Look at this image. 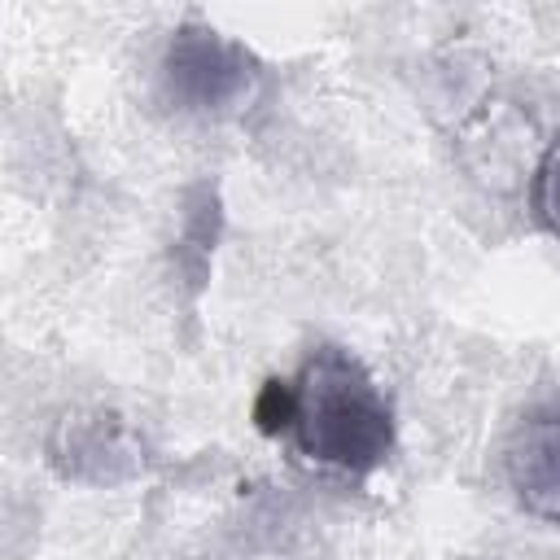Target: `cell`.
I'll return each mask as SVG.
<instances>
[{
	"label": "cell",
	"instance_id": "2",
	"mask_svg": "<svg viewBox=\"0 0 560 560\" xmlns=\"http://www.w3.org/2000/svg\"><path fill=\"white\" fill-rule=\"evenodd\" d=\"M258 57L206 22H184L162 57V92L175 109L201 118H228L258 92Z\"/></svg>",
	"mask_w": 560,
	"mask_h": 560
},
{
	"label": "cell",
	"instance_id": "4",
	"mask_svg": "<svg viewBox=\"0 0 560 560\" xmlns=\"http://www.w3.org/2000/svg\"><path fill=\"white\" fill-rule=\"evenodd\" d=\"M503 477L534 521L560 525V407L529 411L512 429L503 446Z\"/></svg>",
	"mask_w": 560,
	"mask_h": 560
},
{
	"label": "cell",
	"instance_id": "6",
	"mask_svg": "<svg viewBox=\"0 0 560 560\" xmlns=\"http://www.w3.org/2000/svg\"><path fill=\"white\" fill-rule=\"evenodd\" d=\"M293 420H298V394H293V381H267L254 398V424L258 433L276 438V433H293Z\"/></svg>",
	"mask_w": 560,
	"mask_h": 560
},
{
	"label": "cell",
	"instance_id": "3",
	"mask_svg": "<svg viewBox=\"0 0 560 560\" xmlns=\"http://www.w3.org/2000/svg\"><path fill=\"white\" fill-rule=\"evenodd\" d=\"M48 459L70 481L118 486L140 472V442L114 411H74L57 420L48 438Z\"/></svg>",
	"mask_w": 560,
	"mask_h": 560
},
{
	"label": "cell",
	"instance_id": "1",
	"mask_svg": "<svg viewBox=\"0 0 560 560\" xmlns=\"http://www.w3.org/2000/svg\"><path fill=\"white\" fill-rule=\"evenodd\" d=\"M293 394H298L293 438L311 464L363 477L389 459L394 411L354 354L337 346L315 350L302 363Z\"/></svg>",
	"mask_w": 560,
	"mask_h": 560
},
{
	"label": "cell",
	"instance_id": "5",
	"mask_svg": "<svg viewBox=\"0 0 560 560\" xmlns=\"http://www.w3.org/2000/svg\"><path fill=\"white\" fill-rule=\"evenodd\" d=\"M529 206H534V219L551 236H560V136L547 140V149L538 153V166L529 179Z\"/></svg>",
	"mask_w": 560,
	"mask_h": 560
}]
</instances>
